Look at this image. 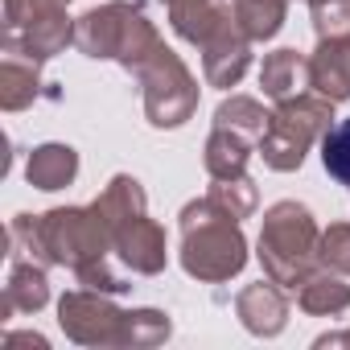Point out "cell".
<instances>
[{
	"label": "cell",
	"instance_id": "cell-1",
	"mask_svg": "<svg viewBox=\"0 0 350 350\" xmlns=\"http://www.w3.org/2000/svg\"><path fill=\"white\" fill-rule=\"evenodd\" d=\"M178 219H182L178 223L182 227V252H178V260H182L186 276H194L202 284H223V280H231V276L243 272V264H247L243 227L211 194L186 202Z\"/></svg>",
	"mask_w": 350,
	"mask_h": 350
},
{
	"label": "cell",
	"instance_id": "cell-2",
	"mask_svg": "<svg viewBox=\"0 0 350 350\" xmlns=\"http://www.w3.org/2000/svg\"><path fill=\"white\" fill-rule=\"evenodd\" d=\"M161 46L165 42L144 17V9L128 5V0H107V5L75 17V50L87 58L120 62L128 75H136Z\"/></svg>",
	"mask_w": 350,
	"mask_h": 350
},
{
	"label": "cell",
	"instance_id": "cell-3",
	"mask_svg": "<svg viewBox=\"0 0 350 350\" xmlns=\"http://www.w3.org/2000/svg\"><path fill=\"white\" fill-rule=\"evenodd\" d=\"M317 243H321V231H317V219L309 215V206L284 198L264 211L256 256H260V268L268 280H276L280 288H301L305 276H313L321 264Z\"/></svg>",
	"mask_w": 350,
	"mask_h": 350
},
{
	"label": "cell",
	"instance_id": "cell-4",
	"mask_svg": "<svg viewBox=\"0 0 350 350\" xmlns=\"http://www.w3.org/2000/svg\"><path fill=\"white\" fill-rule=\"evenodd\" d=\"M334 128V103L317 91H301L293 99H280L268 116V128L260 136V157L276 173H293L305 165L309 148L321 144V136Z\"/></svg>",
	"mask_w": 350,
	"mask_h": 350
},
{
	"label": "cell",
	"instance_id": "cell-5",
	"mask_svg": "<svg viewBox=\"0 0 350 350\" xmlns=\"http://www.w3.org/2000/svg\"><path fill=\"white\" fill-rule=\"evenodd\" d=\"M70 0H5V38L0 50H21L50 62L75 46V17H66Z\"/></svg>",
	"mask_w": 350,
	"mask_h": 350
},
{
	"label": "cell",
	"instance_id": "cell-6",
	"mask_svg": "<svg viewBox=\"0 0 350 350\" xmlns=\"http://www.w3.org/2000/svg\"><path fill=\"white\" fill-rule=\"evenodd\" d=\"M136 83L144 87V116L152 128H182L198 111V79L169 46L136 70Z\"/></svg>",
	"mask_w": 350,
	"mask_h": 350
},
{
	"label": "cell",
	"instance_id": "cell-7",
	"mask_svg": "<svg viewBox=\"0 0 350 350\" xmlns=\"http://www.w3.org/2000/svg\"><path fill=\"white\" fill-rule=\"evenodd\" d=\"M58 325L79 346H124L128 309L111 301V293L99 288H70L58 301Z\"/></svg>",
	"mask_w": 350,
	"mask_h": 350
},
{
	"label": "cell",
	"instance_id": "cell-8",
	"mask_svg": "<svg viewBox=\"0 0 350 350\" xmlns=\"http://www.w3.org/2000/svg\"><path fill=\"white\" fill-rule=\"evenodd\" d=\"M111 231V247L116 260L132 272V276H157L169 264V247H165V227L148 219V211H132L107 223Z\"/></svg>",
	"mask_w": 350,
	"mask_h": 350
},
{
	"label": "cell",
	"instance_id": "cell-9",
	"mask_svg": "<svg viewBox=\"0 0 350 350\" xmlns=\"http://www.w3.org/2000/svg\"><path fill=\"white\" fill-rule=\"evenodd\" d=\"M202 50V75H206V83L211 87H219V91H231V87H239V79L247 75V66H252V38L239 29V21H227L206 46H198Z\"/></svg>",
	"mask_w": 350,
	"mask_h": 350
},
{
	"label": "cell",
	"instance_id": "cell-10",
	"mask_svg": "<svg viewBox=\"0 0 350 350\" xmlns=\"http://www.w3.org/2000/svg\"><path fill=\"white\" fill-rule=\"evenodd\" d=\"M235 317L243 321L247 334H256V338H276V334H284V325H288V301H284V293H280L276 280H256V284L239 288V297H235Z\"/></svg>",
	"mask_w": 350,
	"mask_h": 350
},
{
	"label": "cell",
	"instance_id": "cell-11",
	"mask_svg": "<svg viewBox=\"0 0 350 350\" xmlns=\"http://www.w3.org/2000/svg\"><path fill=\"white\" fill-rule=\"evenodd\" d=\"M161 5L169 13L173 33L190 46H206L227 21H235L231 0H161Z\"/></svg>",
	"mask_w": 350,
	"mask_h": 350
},
{
	"label": "cell",
	"instance_id": "cell-12",
	"mask_svg": "<svg viewBox=\"0 0 350 350\" xmlns=\"http://www.w3.org/2000/svg\"><path fill=\"white\" fill-rule=\"evenodd\" d=\"M309 91L325 95L329 103L350 99V33L317 38V50L309 54Z\"/></svg>",
	"mask_w": 350,
	"mask_h": 350
},
{
	"label": "cell",
	"instance_id": "cell-13",
	"mask_svg": "<svg viewBox=\"0 0 350 350\" xmlns=\"http://www.w3.org/2000/svg\"><path fill=\"white\" fill-rule=\"evenodd\" d=\"M50 305V276L46 264L38 260H9V280H5V305H0V321L13 313H38Z\"/></svg>",
	"mask_w": 350,
	"mask_h": 350
},
{
	"label": "cell",
	"instance_id": "cell-14",
	"mask_svg": "<svg viewBox=\"0 0 350 350\" xmlns=\"http://www.w3.org/2000/svg\"><path fill=\"white\" fill-rule=\"evenodd\" d=\"M38 95H42V58L5 50V58H0V107L25 111Z\"/></svg>",
	"mask_w": 350,
	"mask_h": 350
},
{
	"label": "cell",
	"instance_id": "cell-15",
	"mask_svg": "<svg viewBox=\"0 0 350 350\" xmlns=\"http://www.w3.org/2000/svg\"><path fill=\"white\" fill-rule=\"evenodd\" d=\"M25 178H29L33 190H46V194L66 190L79 178V152L70 144H58V140L38 144L29 152V161H25Z\"/></svg>",
	"mask_w": 350,
	"mask_h": 350
},
{
	"label": "cell",
	"instance_id": "cell-16",
	"mask_svg": "<svg viewBox=\"0 0 350 350\" xmlns=\"http://www.w3.org/2000/svg\"><path fill=\"white\" fill-rule=\"evenodd\" d=\"M260 87L268 99H293L301 91H309V58L297 54L293 46H280L272 54H264V66H260Z\"/></svg>",
	"mask_w": 350,
	"mask_h": 350
},
{
	"label": "cell",
	"instance_id": "cell-17",
	"mask_svg": "<svg viewBox=\"0 0 350 350\" xmlns=\"http://www.w3.org/2000/svg\"><path fill=\"white\" fill-rule=\"evenodd\" d=\"M297 305L313 317H338L350 309V284L342 272L317 268L313 276H305V284L297 288Z\"/></svg>",
	"mask_w": 350,
	"mask_h": 350
},
{
	"label": "cell",
	"instance_id": "cell-18",
	"mask_svg": "<svg viewBox=\"0 0 350 350\" xmlns=\"http://www.w3.org/2000/svg\"><path fill=\"white\" fill-rule=\"evenodd\" d=\"M252 148L256 140L231 132V128H215L211 140H206V173L211 178H239V173H247V161H252Z\"/></svg>",
	"mask_w": 350,
	"mask_h": 350
},
{
	"label": "cell",
	"instance_id": "cell-19",
	"mask_svg": "<svg viewBox=\"0 0 350 350\" xmlns=\"http://www.w3.org/2000/svg\"><path fill=\"white\" fill-rule=\"evenodd\" d=\"M235 21L252 42H272L284 29L288 17V0H231Z\"/></svg>",
	"mask_w": 350,
	"mask_h": 350
},
{
	"label": "cell",
	"instance_id": "cell-20",
	"mask_svg": "<svg viewBox=\"0 0 350 350\" xmlns=\"http://www.w3.org/2000/svg\"><path fill=\"white\" fill-rule=\"evenodd\" d=\"M268 116H272V111H264L260 99H252V95H231V99H223V103L215 107V128H231V132H239V136H247V140L260 144V136H264V128H268Z\"/></svg>",
	"mask_w": 350,
	"mask_h": 350
},
{
	"label": "cell",
	"instance_id": "cell-21",
	"mask_svg": "<svg viewBox=\"0 0 350 350\" xmlns=\"http://www.w3.org/2000/svg\"><path fill=\"white\" fill-rule=\"evenodd\" d=\"M227 215H235L239 223L243 219H252L256 215V206H260V190H256V182L247 178V173H239V178H211V190H206Z\"/></svg>",
	"mask_w": 350,
	"mask_h": 350
},
{
	"label": "cell",
	"instance_id": "cell-22",
	"mask_svg": "<svg viewBox=\"0 0 350 350\" xmlns=\"http://www.w3.org/2000/svg\"><path fill=\"white\" fill-rule=\"evenodd\" d=\"M169 334H173L169 313H161V309H128L124 346H132V350H148V346L169 342Z\"/></svg>",
	"mask_w": 350,
	"mask_h": 350
},
{
	"label": "cell",
	"instance_id": "cell-23",
	"mask_svg": "<svg viewBox=\"0 0 350 350\" xmlns=\"http://www.w3.org/2000/svg\"><path fill=\"white\" fill-rule=\"evenodd\" d=\"M321 165L325 173L350 190V120H338L325 136H321Z\"/></svg>",
	"mask_w": 350,
	"mask_h": 350
},
{
	"label": "cell",
	"instance_id": "cell-24",
	"mask_svg": "<svg viewBox=\"0 0 350 350\" xmlns=\"http://www.w3.org/2000/svg\"><path fill=\"white\" fill-rule=\"evenodd\" d=\"M317 260H321V268L350 276V223H329V227L321 231Z\"/></svg>",
	"mask_w": 350,
	"mask_h": 350
},
{
	"label": "cell",
	"instance_id": "cell-25",
	"mask_svg": "<svg viewBox=\"0 0 350 350\" xmlns=\"http://www.w3.org/2000/svg\"><path fill=\"white\" fill-rule=\"evenodd\" d=\"M317 38H346L350 33V0H321L309 9Z\"/></svg>",
	"mask_w": 350,
	"mask_h": 350
},
{
	"label": "cell",
	"instance_id": "cell-26",
	"mask_svg": "<svg viewBox=\"0 0 350 350\" xmlns=\"http://www.w3.org/2000/svg\"><path fill=\"white\" fill-rule=\"evenodd\" d=\"M75 280H79V284H87V288L111 293V297H120V293H128V288H132V284H128V276L111 264V256H107V260H95V264H87V268H79V272H75Z\"/></svg>",
	"mask_w": 350,
	"mask_h": 350
},
{
	"label": "cell",
	"instance_id": "cell-27",
	"mask_svg": "<svg viewBox=\"0 0 350 350\" xmlns=\"http://www.w3.org/2000/svg\"><path fill=\"white\" fill-rule=\"evenodd\" d=\"M5 342H9V346H38V350H46V346H50L42 334H9Z\"/></svg>",
	"mask_w": 350,
	"mask_h": 350
},
{
	"label": "cell",
	"instance_id": "cell-28",
	"mask_svg": "<svg viewBox=\"0 0 350 350\" xmlns=\"http://www.w3.org/2000/svg\"><path fill=\"white\" fill-rule=\"evenodd\" d=\"M313 346H317V350H325V346H350V329H342V334H321Z\"/></svg>",
	"mask_w": 350,
	"mask_h": 350
},
{
	"label": "cell",
	"instance_id": "cell-29",
	"mask_svg": "<svg viewBox=\"0 0 350 350\" xmlns=\"http://www.w3.org/2000/svg\"><path fill=\"white\" fill-rule=\"evenodd\" d=\"M305 5H309V9H313V5H321V0H305Z\"/></svg>",
	"mask_w": 350,
	"mask_h": 350
}]
</instances>
